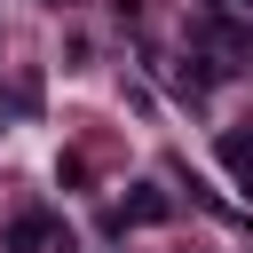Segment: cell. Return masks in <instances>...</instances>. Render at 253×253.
Masks as SVG:
<instances>
[{
  "label": "cell",
  "instance_id": "obj_1",
  "mask_svg": "<svg viewBox=\"0 0 253 253\" xmlns=\"http://www.w3.org/2000/svg\"><path fill=\"white\" fill-rule=\"evenodd\" d=\"M47 245H55V253H71V237H63L47 213H24V221L8 229V253H47Z\"/></svg>",
  "mask_w": 253,
  "mask_h": 253
},
{
  "label": "cell",
  "instance_id": "obj_3",
  "mask_svg": "<svg viewBox=\"0 0 253 253\" xmlns=\"http://www.w3.org/2000/svg\"><path fill=\"white\" fill-rule=\"evenodd\" d=\"M221 166H229V174H237V182H245V190H253V119H245V126H229V134H221Z\"/></svg>",
  "mask_w": 253,
  "mask_h": 253
},
{
  "label": "cell",
  "instance_id": "obj_2",
  "mask_svg": "<svg viewBox=\"0 0 253 253\" xmlns=\"http://www.w3.org/2000/svg\"><path fill=\"white\" fill-rule=\"evenodd\" d=\"M150 221H166V190H158V182H142V190L119 206V229H150Z\"/></svg>",
  "mask_w": 253,
  "mask_h": 253
}]
</instances>
